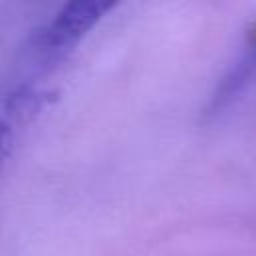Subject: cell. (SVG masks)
I'll return each instance as SVG.
<instances>
[{"label":"cell","instance_id":"obj_1","mask_svg":"<svg viewBox=\"0 0 256 256\" xmlns=\"http://www.w3.org/2000/svg\"><path fill=\"white\" fill-rule=\"evenodd\" d=\"M114 6V2L96 0H78L60 6L54 18L32 34V48L42 54H60L70 50Z\"/></svg>","mask_w":256,"mask_h":256},{"label":"cell","instance_id":"obj_2","mask_svg":"<svg viewBox=\"0 0 256 256\" xmlns=\"http://www.w3.org/2000/svg\"><path fill=\"white\" fill-rule=\"evenodd\" d=\"M254 78H256V30L248 36L246 46L242 48L240 56L234 60L230 70L224 74L218 90L212 96V108L220 110L222 106L230 104Z\"/></svg>","mask_w":256,"mask_h":256}]
</instances>
